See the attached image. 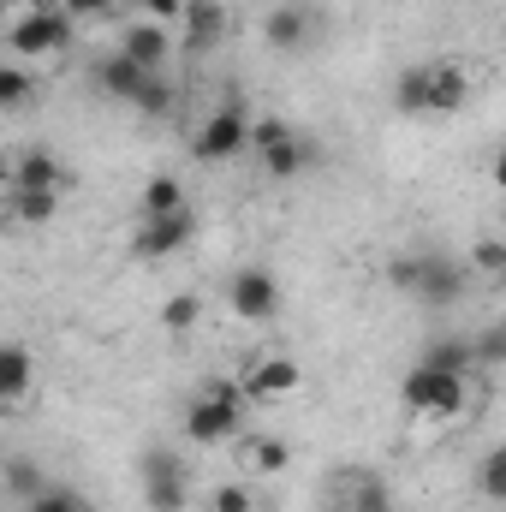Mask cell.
Segmentation results:
<instances>
[{
    "label": "cell",
    "instance_id": "ffe728a7",
    "mask_svg": "<svg viewBox=\"0 0 506 512\" xmlns=\"http://www.w3.org/2000/svg\"><path fill=\"white\" fill-rule=\"evenodd\" d=\"M6 215H12L18 227H48V221L60 215V191H24V185H18V191L6 197Z\"/></svg>",
    "mask_w": 506,
    "mask_h": 512
},
{
    "label": "cell",
    "instance_id": "d6986e66",
    "mask_svg": "<svg viewBox=\"0 0 506 512\" xmlns=\"http://www.w3.org/2000/svg\"><path fill=\"white\" fill-rule=\"evenodd\" d=\"M239 459H245L251 477H280V471L292 465V447H286L280 435H251V441L239 447Z\"/></svg>",
    "mask_w": 506,
    "mask_h": 512
},
{
    "label": "cell",
    "instance_id": "5bb4252c",
    "mask_svg": "<svg viewBox=\"0 0 506 512\" xmlns=\"http://www.w3.org/2000/svg\"><path fill=\"white\" fill-rule=\"evenodd\" d=\"M179 24H185V48H191V54H209V48L227 36V12H221L215 0H185Z\"/></svg>",
    "mask_w": 506,
    "mask_h": 512
},
{
    "label": "cell",
    "instance_id": "f546056e",
    "mask_svg": "<svg viewBox=\"0 0 506 512\" xmlns=\"http://www.w3.org/2000/svg\"><path fill=\"white\" fill-rule=\"evenodd\" d=\"M0 483H6V489H12V495H24V501H30V495H36V489H42V471H36V465H30V459H12V465H6V471H0Z\"/></svg>",
    "mask_w": 506,
    "mask_h": 512
},
{
    "label": "cell",
    "instance_id": "5b68a950",
    "mask_svg": "<svg viewBox=\"0 0 506 512\" xmlns=\"http://www.w3.org/2000/svg\"><path fill=\"white\" fill-rule=\"evenodd\" d=\"M143 507L149 512H185L191 507V477L173 447H143Z\"/></svg>",
    "mask_w": 506,
    "mask_h": 512
},
{
    "label": "cell",
    "instance_id": "2e32d148",
    "mask_svg": "<svg viewBox=\"0 0 506 512\" xmlns=\"http://www.w3.org/2000/svg\"><path fill=\"white\" fill-rule=\"evenodd\" d=\"M137 215H143V221H167V215H191V197H185V185H179L173 173H155V179L143 185V203H137Z\"/></svg>",
    "mask_w": 506,
    "mask_h": 512
},
{
    "label": "cell",
    "instance_id": "30bf717a",
    "mask_svg": "<svg viewBox=\"0 0 506 512\" xmlns=\"http://www.w3.org/2000/svg\"><path fill=\"white\" fill-rule=\"evenodd\" d=\"M316 6H274L268 18H262V36H268V48L274 54H298L310 36H316Z\"/></svg>",
    "mask_w": 506,
    "mask_h": 512
},
{
    "label": "cell",
    "instance_id": "e0dca14e",
    "mask_svg": "<svg viewBox=\"0 0 506 512\" xmlns=\"http://www.w3.org/2000/svg\"><path fill=\"white\" fill-rule=\"evenodd\" d=\"M12 185H24V191H60V155L54 149L12 155Z\"/></svg>",
    "mask_w": 506,
    "mask_h": 512
},
{
    "label": "cell",
    "instance_id": "3957f363",
    "mask_svg": "<svg viewBox=\"0 0 506 512\" xmlns=\"http://www.w3.org/2000/svg\"><path fill=\"white\" fill-rule=\"evenodd\" d=\"M399 399H405V411H417V417H459L465 399H471V376H453V370H429V364H417V370H405Z\"/></svg>",
    "mask_w": 506,
    "mask_h": 512
},
{
    "label": "cell",
    "instance_id": "52a82bcc",
    "mask_svg": "<svg viewBox=\"0 0 506 512\" xmlns=\"http://www.w3.org/2000/svg\"><path fill=\"white\" fill-rule=\"evenodd\" d=\"M191 149H197V161H233V155H245L251 149V114L239 102H221L203 120V131L191 137Z\"/></svg>",
    "mask_w": 506,
    "mask_h": 512
},
{
    "label": "cell",
    "instance_id": "4316f807",
    "mask_svg": "<svg viewBox=\"0 0 506 512\" xmlns=\"http://www.w3.org/2000/svg\"><path fill=\"white\" fill-rule=\"evenodd\" d=\"M24 512H90V507H84L78 489H54V483H42V489L24 501Z\"/></svg>",
    "mask_w": 506,
    "mask_h": 512
},
{
    "label": "cell",
    "instance_id": "9a60e30c",
    "mask_svg": "<svg viewBox=\"0 0 506 512\" xmlns=\"http://www.w3.org/2000/svg\"><path fill=\"white\" fill-rule=\"evenodd\" d=\"M36 387V358L18 340H0V405H18Z\"/></svg>",
    "mask_w": 506,
    "mask_h": 512
},
{
    "label": "cell",
    "instance_id": "8fae6325",
    "mask_svg": "<svg viewBox=\"0 0 506 512\" xmlns=\"http://www.w3.org/2000/svg\"><path fill=\"white\" fill-rule=\"evenodd\" d=\"M114 54H126L131 66H143V72H161L167 54H173V36H167L155 18H137V24H126V36H120Z\"/></svg>",
    "mask_w": 506,
    "mask_h": 512
},
{
    "label": "cell",
    "instance_id": "d6a6232c",
    "mask_svg": "<svg viewBox=\"0 0 506 512\" xmlns=\"http://www.w3.org/2000/svg\"><path fill=\"white\" fill-rule=\"evenodd\" d=\"M108 6H114V0H60V12H66V18H102Z\"/></svg>",
    "mask_w": 506,
    "mask_h": 512
},
{
    "label": "cell",
    "instance_id": "ac0fdd59",
    "mask_svg": "<svg viewBox=\"0 0 506 512\" xmlns=\"http://www.w3.org/2000/svg\"><path fill=\"white\" fill-rule=\"evenodd\" d=\"M96 84H102L114 102H137V90L149 84V72H143V66H131L126 54H108V60H96Z\"/></svg>",
    "mask_w": 506,
    "mask_h": 512
},
{
    "label": "cell",
    "instance_id": "4fadbf2b",
    "mask_svg": "<svg viewBox=\"0 0 506 512\" xmlns=\"http://www.w3.org/2000/svg\"><path fill=\"white\" fill-rule=\"evenodd\" d=\"M298 382H304V370H298L292 358H256L251 376H245V387H239V393L268 405V399H286V393H298Z\"/></svg>",
    "mask_w": 506,
    "mask_h": 512
},
{
    "label": "cell",
    "instance_id": "d4e9b609",
    "mask_svg": "<svg viewBox=\"0 0 506 512\" xmlns=\"http://www.w3.org/2000/svg\"><path fill=\"white\" fill-rule=\"evenodd\" d=\"M173 102H179V96H173V84H167L161 72H149V84L137 90V102H131V108H137V114H149V120H161V114H173Z\"/></svg>",
    "mask_w": 506,
    "mask_h": 512
},
{
    "label": "cell",
    "instance_id": "7402d4cb",
    "mask_svg": "<svg viewBox=\"0 0 506 512\" xmlns=\"http://www.w3.org/2000/svg\"><path fill=\"white\" fill-rule=\"evenodd\" d=\"M393 108L399 114H429V72L423 66H405L393 78Z\"/></svg>",
    "mask_w": 506,
    "mask_h": 512
},
{
    "label": "cell",
    "instance_id": "e575fe53",
    "mask_svg": "<svg viewBox=\"0 0 506 512\" xmlns=\"http://www.w3.org/2000/svg\"><path fill=\"white\" fill-rule=\"evenodd\" d=\"M0 185H12V155L0 149Z\"/></svg>",
    "mask_w": 506,
    "mask_h": 512
},
{
    "label": "cell",
    "instance_id": "7a4b0ae2",
    "mask_svg": "<svg viewBox=\"0 0 506 512\" xmlns=\"http://www.w3.org/2000/svg\"><path fill=\"white\" fill-rule=\"evenodd\" d=\"M72 42V18L60 12V6H12V30H6V48L18 54V60H48V54H60Z\"/></svg>",
    "mask_w": 506,
    "mask_h": 512
},
{
    "label": "cell",
    "instance_id": "6da1fadb",
    "mask_svg": "<svg viewBox=\"0 0 506 512\" xmlns=\"http://www.w3.org/2000/svg\"><path fill=\"white\" fill-rule=\"evenodd\" d=\"M387 280H393V292H405V298L423 304V310H453V304L465 298V286H471L465 262L447 256V251H399V256H387Z\"/></svg>",
    "mask_w": 506,
    "mask_h": 512
},
{
    "label": "cell",
    "instance_id": "cb8c5ba5",
    "mask_svg": "<svg viewBox=\"0 0 506 512\" xmlns=\"http://www.w3.org/2000/svg\"><path fill=\"white\" fill-rule=\"evenodd\" d=\"M352 512H399V507H393V495H387V483H381L376 471L352 477Z\"/></svg>",
    "mask_w": 506,
    "mask_h": 512
},
{
    "label": "cell",
    "instance_id": "4dcf8cb0",
    "mask_svg": "<svg viewBox=\"0 0 506 512\" xmlns=\"http://www.w3.org/2000/svg\"><path fill=\"white\" fill-rule=\"evenodd\" d=\"M471 268H477V274H489V280L506 274V245H501V239H477V245H471Z\"/></svg>",
    "mask_w": 506,
    "mask_h": 512
},
{
    "label": "cell",
    "instance_id": "836d02e7",
    "mask_svg": "<svg viewBox=\"0 0 506 512\" xmlns=\"http://www.w3.org/2000/svg\"><path fill=\"white\" fill-rule=\"evenodd\" d=\"M143 12H149V18H179L185 0H143Z\"/></svg>",
    "mask_w": 506,
    "mask_h": 512
},
{
    "label": "cell",
    "instance_id": "83f0119b",
    "mask_svg": "<svg viewBox=\"0 0 506 512\" xmlns=\"http://www.w3.org/2000/svg\"><path fill=\"white\" fill-rule=\"evenodd\" d=\"M471 364H506V328L489 322L477 340H471Z\"/></svg>",
    "mask_w": 506,
    "mask_h": 512
},
{
    "label": "cell",
    "instance_id": "8992f818",
    "mask_svg": "<svg viewBox=\"0 0 506 512\" xmlns=\"http://www.w3.org/2000/svg\"><path fill=\"white\" fill-rule=\"evenodd\" d=\"M251 143H256V161H262L268 179H298V173L316 161V149L286 126V120H262V126H251Z\"/></svg>",
    "mask_w": 506,
    "mask_h": 512
},
{
    "label": "cell",
    "instance_id": "277c9868",
    "mask_svg": "<svg viewBox=\"0 0 506 512\" xmlns=\"http://www.w3.org/2000/svg\"><path fill=\"white\" fill-rule=\"evenodd\" d=\"M239 387H203L191 405H185V441L197 447H221L239 435Z\"/></svg>",
    "mask_w": 506,
    "mask_h": 512
},
{
    "label": "cell",
    "instance_id": "f1b7e54d",
    "mask_svg": "<svg viewBox=\"0 0 506 512\" xmlns=\"http://www.w3.org/2000/svg\"><path fill=\"white\" fill-rule=\"evenodd\" d=\"M477 483H483V501H506V447H495V453L483 459Z\"/></svg>",
    "mask_w": 506,
    "mask_h": 512
},
{
    "label": "cell",
    "instance_id": "ba28073f",
    "mask_svg": "<svg viewBox=\"0 0 506 512\" xmlns=\"http://www.w3.org/2000/svg\"><path fill=\"white\" fill-rule=\"evenodd\" d=\"M227 304H233V316L239 322H274L280 316V280H274V268H239L233 280H227Z\"/></svg>",
    "mask_w": 506,
    "mask_h": 512
},
{
    "label": "cell",
    "instance_id": "603a6c76",
    "mask_svg": "<svg viewBox=\"0 0 506 512\" xmlns=\"http://www.w3.org/2000/svg\"><path fill=\"white\" fill-rule=\"evenodd\" d=\"M24 102H36L30 66H6V60H0V108H24Z\"/></svg>",
    "mask_w": 506,
    "mask_h": 512
},
{
    "label": "cell",
    "instance_id": "1f68e13d",
    "mask_svg": "<svg viewBox=\"0 0 506 512\" xmlns=\"http://www.w3.org/2000/svg\"><path fill=\"white\" fill-rule=\"evenodd\" d=\"M209 512H256V495L245 483H221V489L209 495Z\"/></svg>",
    "mask_w": 506,
    "mask_h": 512
},
{
    "label": "cell",
    "instance_id": "44dd1931",
    "mask_svg": "<svg viewBox=\"0 0 506 512\" xmlns=\"http://www.w3.org/2000/svg\"><path fill=\"white\" fill-rule=\"evenodd\" d=\"M423 364H429V370L471 376V340H459V334H441V340H429V346H423Z\"/></svg>",
    "mask_w": 506,
    "mask_h": 512
},
{
    "label": "cell",
    "instance_id": "9c48e42d",
    "mask_svg": "<svg viewBox=\"0 0 506 512\" xmlns=\"http://www.w3.org/2000/svg\"><path fill=\"white\" fill-rule=\"evenodd\" d=\"M191 245V215H167V221H143L137 239H131V256L137 262H167Z\"/></svg>",
    "mask_w": 506,
    "mask_h": 512
},
{
    "label": "cell",
    "instance_id": "7c38bea8",
    "mask_svg": "<svg viewBox=\"0 0 506 512\" xmlns=\"http://www.w3.org/2000/svg\"><path fill=\"white\" fill-rule=\"evenodd\" d=\"M429 114H459L471 102V72L459 60H429Z\"/></svg>",
    "mask_w": 506,
    "mask_h": 512
},
{
    "label": "cell",
    "instance_id": "484cf974",
    "mask_svg": "<svg viewBox=\"0 0 506 512\" xmlns=\"http://www.w3.org/2000/svg\"><path fill=\"white\" fill-rule=\"evenodd\" d=\"M197 316H203V298H197V292H173V298L161 304V328H167V334H185Z\"/></svg>",
    "mask_w": 506,
    "mask_h": 512
}]
</instances>
